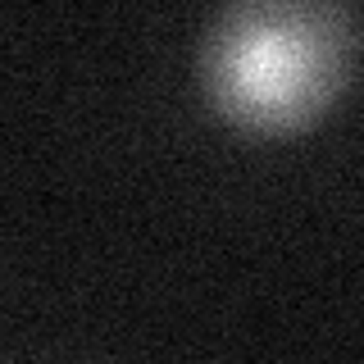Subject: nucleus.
<instances>
[{
  "label": "nucleus",
  "mask_w": 364,
  "mask_h": 364,
  "mask_svg": "<svg viewBox=\"0 0 364 364\" xmlns=\"http://www.w3.org/2000/svg\"><path fill=\"white\" fill-rule=\"evenodd\" d=\"M355 46L341 0H237L200 41L205 105L246 136L305 132L341 100Z\"/></svg>",
  "instance_id": "obj_1"
}]
</instances>
